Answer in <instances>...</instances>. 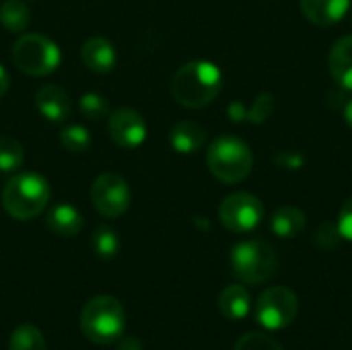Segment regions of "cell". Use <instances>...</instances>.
Wrapping results in <instances>:
<instances>
[{
  "label": "cell",
  "instance_id": "obj_1",
  "mask_svg": "<svg viewBox=\"0 0 352 350\" xmlns=\"http://www.w3.org/2000/svg\"><path fill=\"white\" fill-rule=\"evenodd\" d=\"M223 87V74L217 64L206 60H194L184 64L171 80V95L173 99L188 107L198 109L214 101V97L221 93Z\"/></svg>",
  "mask_w": 352,
  "mask_h": 350
},
{
  "label": "cell",
  "instance_id": "obj_2",
  "mask_svg": "<svg viewBox=\"0 0 352 350\" xmlns=\"http://www.w3.org/2000/svg\"><path fill=\"white\" fill-rule=\"evenodd\" d=\"M50 184L35 171H21L8 179L2 190L4 210L16 221H29L39 217L50 202Z\"/></svg>",
  "mask_w": 352,
  "mask_h": 350
},
{
  "label": "cell",
  "instance_id": "obj_3",
  "mask_svg": "<svg viewBox=\"0 0 352 350\" xmlns=\"http://www.w3.org/2000/svg\"><path fill=\"white\" fill-rule=\"evenodd\" d=\"M80 330L93 344H116L126 330L124 305L111 295L93 297L80 311Z\"/></svg>",
  "mask_w": 352,
  "mask_h": 350
},
{
  "label": "cell",
  "instance_id": "obj_4",
  "mask_svg": "<svg viewBox=\"0 0 352 350\" xmlns=\"http://www.w3.org/2000/svg\"><path fill=\"white\" fill-rule=\"evenodd\" d=\"M206 163L217 179L223 184H237L250 175L254 167V155L241 138L223 134L208 146Z\"/></svg>",
  "mask_w": 352,
  "mask_h": 350
},
{
  "label": "cell",
  "instance_id": "obj_5",
  "mask_svg": "<svg viewBox=\"0 0 352 350\" xmlns=\"http://www.w3.org/2000/svg\"><path fill=\"white\" fill-rule=\"evenodd\" d=\"M233 274L245 285H262L278 270L274 248L264 239H248L231 250Z\"/></svg>",
  "mask_w": 352,
  "mask_h": 350
},
{
  "label": "cell",
  "instance_id": "obj_6",
  "mask_svg": "<svg viewBox=\"0 0 352 350\" xmlns=\"http://www.w3.org/2000/svg\"><path fill=\"white\" fill-rule=\"evenodd\" d=\"M12 60L23 74L47 76L60 66L62 54L50 37L41 33H27L12 43Z\"/></svg>",
  "mask_w": 352,
  "mask_h": 350
},
{
  "label": "cell",
  "instance_id": "obj_7",
  "mask_svg": "<svg viewBox=\"0 0 352 350\" xmlns=\"http://www.w3.org/2000/svg\"><path fill=\"white\" fill-rule=\"evenodd\" d=\"M299 314V299L287 287H270L256 301V320L266 330L289 328Z\"/></svg>",
  "mask_w": 352,
  "mask_h": 350
},
{
  "label": "cell",
  "instance_id": "obj_8",
  "mask_svg": "<svg viewBox=\"0 0 352 350\" xmlns=\"http://www.w3.org/2000/svg\"><path fill=\"white\" fill-rule=\"evenodd\" d=\"M91 200L99 215H103L105 219H118L130 208L132 192L120 173L107 171L93 182Z\"/></svg>",
  "mask_w": 352,
  "mask_h": 350
},
{
  "label": "cell",
  "instance_id": "obj_9",
  "mask_svg": "<svg viewBox=\"0 0 352 350\" xmlns=\"http://www.w3.org/2000/svg\"><path fill=\"white\" fill-rule=\"evenodd\" d=\"M219 219L233 233H250L262 223L264 204L260 198H256L248 192H237V194L227 196L221 202Z\"/></svg>",
  "mask_w": 352,
  "mask_h": 350
},
{
  "label": "cell",
  "instance_id": "obj_10",
  "mask_svg": "<svg viewBox=\"0 0 352 350\" xmlns=\"http://www.w3.org/2000/svg\"><path fill=\"white\" fill-rule=\"evenodd\" d=\"M107 130L111 140L122 149H138L146 138L144 118L130 107H122L109 116Z\"/></svg>",
  "mask_w": 352,
  "mask_h": 350
},
{
  "label": "cell",
  "instance_id": "obj_11",
  "mask_svg": "<svg viewBox=\"0 0 352 350\" xmlns=\"http://www.w3.org/2000/svg\"><path fill=\"white\" fill-rule=\"evenodd\" d=\"M80 60H82V64L91 72L107 74V72H111L116 68L118 54H116L113 43L107 37L93 35V37H89L82 43V47H80Z\"/></svg>",
  "mask_w": 352,
  "mask_h": 350
},
{
  "label": "cell",
  "instance_id": "obj_12",
  "mask_svg": "<svg viewBox=\"0 0 352 350\" xmlns=\"http://www.w3.org/2000/svg\"><path fill=\"white\" fill-rule=\"evenodd\" d=\"M35 107L47 122L60 124L70 116V97L58 85H41L35 91Z\"/></svg>",
  "mask_w": 352,
  "mask_h": 350
},
{
  "label": "cell",
  "instance_id": "obj_13",
  "mask_svg": "<svg viewBox=\"0 0 352 350\" xmlns=\"http://www.w3.org/2000/svg\"><path fill=\"white\" fill-rule=\"evenodd\" d=\"M351 0H301V12L307 21L320 27H330L344 19Z\"/></svg>",
  "mask_w": 352,
  "mask_h": 350
},
{
  "label": "cell",
  "instance_id": "obj_14",
  "mask_svg": "<svg viewBox=\"0 0 352 350\" xmlns=\"http://www.w3.org/2000/svg\"><path fill=\"white\" fill-rule=\"evenodd\" d=\"M45 225L47 229L58 235V237H74L82 231L85 227V219L80 215V210L72 204H56L50 208L47 217H45Z\"/></svg>",
  "mask_w": 352,
  "mask_h": 350
},
{
  "label": "cell",
  "instance_id": "obj_15",
  "mask_svg": "<svg viewBox=\"0 0 352 350\" xmlns=\"http://www.w3.org/2000/svg\"><path fill=\"white\" fill-rule=\"evenodd\" d=\"M169 142L173 146L175 153L179 155H192L196 151H200L206 142V130L192 120L179 122L171 128L169 132Z\"/></svg>",
  "mask_w": 352,
  "mask_h": 350
},
{
  "label": "cell",
  "instance_id": "obj_16",
  "mask_svg": "<svg viewBox=\"0 0 352 350\" xmlns=\"http://www.w3.org/2000/svg\"><path fill=\"white\" fill-rule=\"evenodd\" d=\"M332 78L346 91H352V35L338 39L330 52Z\"/></svg>",
  "mask_w": 352,
  "mask_h": 350
},
{
  "label": "cell",
  "instance_id": "obj_17",
  "mask_svg": "<svg viewBox=\"0 0 352 350\" xmlns=\"http://www.w3.org/2000/svg\"><path fill=\"white\" fill-rule=\"evenodd\" d=\"M305 225H307L305 212L297 206H283L270 219V229L283 239L297 237L305 229Z\"/></svg>",
  "mask_w": 352,
  "mask_h": 350
},
{
  "label": "cell",
  "instance_id": "obj_18",
  "mask_svg": "<svg viewBox=\"0 0 352 350\" xmlns=\"http://www.w3.org/2000/svg\"><path fill=\"white\" fill-rule=\"evenodd\" d=\"M219 309L227 320H243L252 309V297L241 285H231L219 295Z\"/></svg>",
  "mask_w": 352,
  "mask_h": 350
},
{
  "label": "cell",
  "instance_id": "obj_19",
  "mask_svg": "<svg viewBox=\"0 0 352 350\" xmlns=\"http://www.w3.org/2000/svg\"><path fill=\"white\" fill-rule=\"evenodd\" d=\"M0 23L10 33H23L31 23V10L23 0H4L0 6Z\"/></svg>",
  "mask_w": 352,
  "mask_h": 350
},
{
  "label": "cell",
  "instance_id": "obj_20",
  "mask_svg": "<svg viewBox=\"0 0 352 350\" xmlns=\"http://www.w3.org/2000/svg\"><path fill=\"white\" fill-rule=\"evenodd\" d=\"M10 350H45V338L33 324H21L10 334Z\"/></svg>",
  "mask_w": 352,
  "mask_h": 350
},
{
  "label": "cell",
  "instance_id": "obj_21",
  "mask_svg": "<svg viewBox=\"0 0 352 350\" xmlns=\"http://www.w3.org/2000/svg\"><path fill=\"white\" fill-rule=\"evenodd\" d=\"M91 243H93V252L97 258L101 260H111L118 256L120 252V237L118 233L107 227V225H101L93 231V237H91Z\"/></svg>",
  "mask_w": 352,
  "mask_h": 350
},
{
  "label": "cell",
  "instance_id": "obj_22",
  "mask_svg": "<svg viewBox=\"0 0 352 350\" xmlns=\"http://www.w3.org/2000/svg\"><path fill=\"white\" fill-rule=\"evenodd\" d=\"M23 144L12 136H0V173H14L23 165Z\"/></svg>",
  "mask_w": 352,
  "mask_h": 350
},
{
  "label": "cell",
  "instance_id": "obj_23",
  "mask_svg": "<svg viewBox=\"0 0 352 350\" xmlns=\"http://www.w3.org/2000/svg\"><path fill=\"white\" fill-rule=\"evenodd\" d=\"M60 142L66 151L74 153V155H80V153H87L91 149V134L85 126L80 124H70L66 128H62L60 132Z\"/></svg>",
  "mask_w": 352,
  "mask_h": 350
},
{
  "label": "cell",
  "instance_id": "obj_24",
  "mask_svg": "<svg viewBox=\"0 0 352 350\" xmlns=\"http://www.w3.org/2000/svg\"><path fill=\"white\" fill-rule=\"evenodd\" d=\"M78 109L91 122H97V120H103V118L109 116V103L99 93H85L78 99Z\"/></svg>",
  "mask_w": 352,
  "mask_h": 350
},
{
  "label": "cell",
  "instance_id": "obj_25",
  "mask_svg": "<svg viewBox=\"0 0 352 350\" xmlns=\"http://www.w3.org/2000/svg\"><path fill=\"white\" fill-rule=\"evenodd\" d=\"M233 350H285L272 336L264 332H250L241 336Z\"/></svg>",
  "mask_w": 352,
  "mask_h": 350
},
{
  "label": "cell",
  "instance_id": "obj_26",
  "mask_svg": "<svg viewBox=\"0 0 352 350\" xmlns=\"http://www.w3.org/2000/svg\"><path fill=\"white\" fill-rule=\"evenodd\" d=\"M272 109H274V97L268 95V93H262V95L254 101L252 109L248 111V118H250L252 124H262V122L272 113Z\"/></svg>",
  "mask_w": 352,
  "mask_h": 350
},
{
  "label": "cell",
  "instance_id": "obj_27",
  "mask_svg": "<svg viewBox=\"0 0 352 350\" xmlns=\"http://www.w3.org/2000/svg\"><path fill=\"white\" fill-rule=\"evenodd\" d=\"M340 237H342V235H340L338 227L326 223V225H322V227L318 229V233H316V245L322 248V250H334V248L340 243Z\"/></svg>",
  "mask_w": 352,
  "mask_h": 350
},
{
  "label": "cell",
  "instance_id": "obj_28",
  "mask_svg": "<svg viewBox=\"0 0 352 350\" xmlns=\"http://www.w3.org/2000/svg\"><path fill=\"white\" fill-rule=\"evenodd\" d=\"M342 239L352 241V198H349L342 208H340V215H338V223H336Z\"/></svg>",
  "mask_w": 352,
  "mask_h": 350
},
{
  "label": "cell",
  "instance_id": "obj_29",
  "mask_svg": "<svg viewBox=\"0 0 352 350\" xmlns=\"http://www.w3.org/2000/svg\"><path fill=\"white\" fill-rule=\"evenodd\" d=\"M305 163L303 155L295 153V151H283L278 157H276V165L283 167V169H301Z\"/></svg>",
  "mask_w": 352,
  "mask_h": 350
},
{
  "label": "cell",
  "instance_id": "obj_30",
  "mask_svg": "<svg viewBox=\"0 0 352 350\" xmlns=\"http://www.w3.org/2000/svg\"><path fill=\"white\" fill-rule=\"evenodd\" d=\"M118 350H142V342L138 336H126L118 340Z\"/></svg>",
  "mask_w": 352,
  "mask_h": 350
},
{
  "label": "cell",
  "instance_id": "obj_31",
  "mask_svg": "<svg viewBox=\"0 0 352 350\" xmlns=\"http://www.w3.org/2000/svg\"><path fill=\"white\" fill-rule=\"evenodd\" d=\"M229 118H231L233 122H241L243 118H248V111L243 109L241 103H233V105L229 107Z\"/></svg>",
  "mask_w": 352,
  "mask_h": 350
},
{
  "label": "cell",
  "instance_id": "obj_32",
  "mask_svg": "<svg viewBox=\"0 0 352 350\" xmlns=\"http://www.w3.org/2000/svg\"><path fill=\"white\" fill-rule=\"evenodd\" d=\"M8 87H10V76H8V72H6V68L0 64V99L6 95V91H8Z\"/></svg>",
  "mask_w": 352,
  "mask_h": 350
},
{
  "label": "cell",
  "instance_id": "obj_33",
  "mask_svg": "<svg viewBox=\"0 0 352 350\" xmlns=\"http://www.w3.org/2000/svg\"><path fill=\"white\" fill-rule=\"evenodd\" d=\"M344 118H346L349 126L352 128V99H349V103H346V107H344Z\"/></svg>",
  "mask_w": 352,
  "mask_h": 350
},
{
  "label": "cell",
  "instance_id": "obj_34",
  "mask_svg": "<svg viewBox=\"0 0 352 350\" xmlns=\"http://www.w3.org/2000/svg\"><path fill=\"white\" fill-rule=\"evenodd\" d=\"M351 21H352V10H351Z\"/></svg>",
  "mask_w": 352,
  "mask_h": 350
}]
</instances>
